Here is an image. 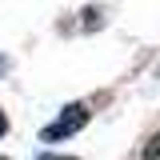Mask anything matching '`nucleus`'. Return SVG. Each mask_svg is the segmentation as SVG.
I'll return each instance as SVG.
<instances>
[{
  "instance_id": "f257e3e1",
  "label": "nucleus",
  "mask_w": 160,
  "mask_h": 160,
  "mask_svg": "<svg viewBox=\"0 0 160 160\" xmlns=\"http://www.w3.org/2000/svg\"><path fill=\"white\" fill-rule=\"evenodd\" d=\"M84 124H88V108H84V104H68L40 136H44V140H64V136H72V132H80Z\"/></svg>"
},
{
  "instance_id": "f03ea898",
  "label": "nucleus",
  "mask_w": 160,
  "mask_h": 160,
  "mask_svg": "<svg viewBox=\"0 0 160 160\" xmlns=\"http://www.w3.org/2000/svg\"><path fill=\"white\" fill-rule=\"evenodd\" d=\"M148 160H160V132L152 136V144H148Z\"/></svg>"
},
{
  "instance_id": "7ed1b4c3",
  "label": "nucleus",
  "mask_w": 160,
  "mask_h": 160,
  "mask_svg": "<svg viewBox=\"0 0 160 160\" xmlns=\"http://www.w3.org/2000/svg\"><path fill=\"white\" fill-rule=\"evenodd\" d=\"M4 132H8V120H4V112H0V136H4Z\"/></svg>"
},
{
  "instance_id": "20e7f679",
  "label": "nucleus",
  "mask_w": 160,
  "mask_h": 160,
  "mask_svg": "<svg viewBox=\"0 0 160 160\" xmlns=\"http://www.w3.org/2000/svg\"><path fill=\"white\" fill-rule=\"evenodd\" d=\"M48 160H64V156H48Z\"/></svg>"
}]
</instances>
